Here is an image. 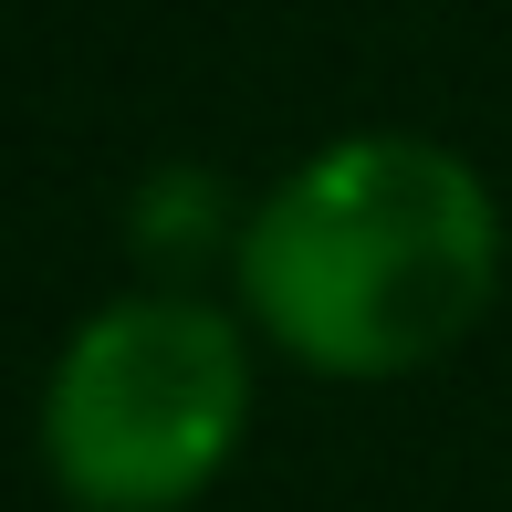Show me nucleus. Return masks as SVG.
Returning <instances> with one entry per match:
<instances>
[{"label":"nucleus","instance_id":"obj_2","mask_svg":"<svg viewBox=\"0 0 512 512\" xmlns=\"http://www.w3.org/2000/svg\"><path fill=\"white\" fill-rule=\"evenodd\" d=\"M262 408V335L241 304L147 283L53 345L32 387V460L63 512H189L230 481Z\"/></svg>","mask_w":512,"mask_h":512},{"label":"nucleus","instance_id":"obj_1","mask_svg":"<svg viewBox=\"0 0 512 512\" xmlns=\"http://www.w3.org/2000/svg\"><path fill=\"white\" fill-rule=\"evenodd\" d=\"M502 199L460 147L408 126H356L304 147L230 241V304L262 356L324 387H398L492 324Z\"/></svg>","mask_w":512,"mask_h":512}]
</instances>
